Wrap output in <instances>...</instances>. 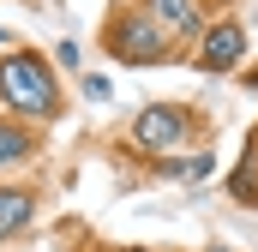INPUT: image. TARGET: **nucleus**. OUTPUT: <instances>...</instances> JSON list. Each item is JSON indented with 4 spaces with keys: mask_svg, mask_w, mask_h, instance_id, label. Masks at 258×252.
<instances>
[{
    "mask_svg": "<svg viewBox=\"0 0 258 252\" xmlns=\"http://www.w3.org/2000/svg\"><path fill=\"white\" fill-rule=\"evenodd\" d=\"M30 156V132L24 126H0V168L6 162H24Z\"/></svg>",
    "mask_w": 258,
    "mask_h": 252,
    "instance_id": "nucleus-7",
    "label": "nucleus"
},
{
    "mask_svg": "<svg viewBox=\"0 0 258 252\" xmlns=\"http://www.w3.org/2000/svg\"><path fill=\"white\" fill-rule=\"evenodd\" d=\"M0 42H12V36H6V30H0Z\"/></svg>",
    "mask_w": 258,
    "mask_h": 252,
    "instance_id": "nucleus-8",
    "label": "nucleus"
},
{
    "mask_svg": "<svg viewBox=\"0 0 258 252\" xmlns=\"http://www.w3.org/2000/svg\"><path fill=\"white\" fill-rule=\"evenodd\" d=\"M30 210H36V198H30V192L0 186V240H6V234H18V228L30 222Z\"/></svg>",
    "mask_w": 258,
    "mask_h": 252,
    "instance_id": "nucleus-6",
    "label": "nucleus"
},
{
    "mask_svg": "<svg viewBox=\"0 0 258 252\" xmlns=\"http://www.w3.org/2000/svg\"><path fill=\"white\" fill-rule=\"evenodd\" d=\"M108 48H114L120 60H138V66L168 60V36H162L150 18H120V24H114V36H108Z\"/></svg>",
    "mask_w": 258,
    "mask_h": 252,
    "instance_id": "nucleus-2",
    "label": "nucleus"
},
{
    "mask_svg": "<svg viewBox=\"0 0 258 252\" xmlns=\"http://www.w3.org/2000/svg\"><path fill=\"white\" fill-rule=\"evenodd\" d=\"M150 24L162 36H192L198 30V6L192 0H150Z\"/></svg>",
    "mask_w": 258,
    "mask_h": 252,
    "instance_id": "nucleus-5",
    "label": "nucleus"
},
{
    "mask_svg": "<svg viewBox=\"0 0 258 252\" xmlns=\"http://www.w3.org/2000/svg\"><path fill=\"white\" fill-rule=\"evenodd\" d=\"M240 54H246V36H240V24H216V30L204 36V54H198V66H204V72H228Z\"/></svg>",
    "mask_w": 258,
    "mask_h": 252,
    "instance_id": "nucleus-4",
    "label": "nucleus"
},
{
    "mask_svg": "<svg viewBox=\"0 0 258 252\" xmlns=\"http://www.w3.org/2000/svg\"><path fill=\"white\" fill-rule=\"evenodd\" d=\"M180 132H186V114L180 108H144L138 126H132V144L138 150H174Z\"/></svg>",
    "mask_w": 258,
    "mask_h": 252,
    "instance_id": "nucleus-3",
    "label": "nucleus"
},
{
    "mask_svg": "<svg viewBox=\"0 0 258 252\" xmlns=\"http://www.w3.org/2000/svg\"><path fill=\"white\" fill-rule=\"evenodd\" d=\"M0 96L24 114H54V78L36 54H12L0 60Z\"/></svg>",
    "mask_w": 258,
    "mask_h": 252,
    "instance_id": "nucleus-1",
    "label": "nucleus"
}]
</instances>
